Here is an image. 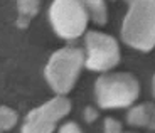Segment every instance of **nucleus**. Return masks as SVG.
<instances>
[{"label":"nucleus","instance_id":"nucleus-1","mask_svg":"<svg viewBox=\"0 0 155 133\" xmlns=\"http://www.w3.org/2000/svg\"><path fill=\"white\" fill-rule=\"evenodd\" d=\"M130 5L121 24V37L128 46L150 51L155 47V0H127Z\"/></svg>","mask_w":155,"mask_h":133},{"label":"nucleus","instance_id":"nucleus-2","mask_svg":"<svg viewBox=\"0 0 155 133\" xmlns=\"http://www.w3.org/2000/svg\"><path fill=\"white\" fill-rule=\"evenodd\" d=\"M140 93L138 81L130 73H110L96 79V103L103 110L128 108L137 101Z\"/></svg>","mask_w":155,"mask_h":133},{"label":"nucleus","instance_id":"nucleus-3","mask_svg":"<svg viewBox=\"0 0 155 133\" xmlns=\"http://www.w3.org/2000/svg\"><path fill=\"white\" fill-rule=\"evenodd\" d=\"M84 66V54L78 47H62L51 56L46 66V79L58 94L69 93Z\"/></svg>","mask_w":155,"mask_h":133},{"label":"nucleus","instance_id":"nucleus-4","mask_svg":"<svg viewBox=\"0 0 155 133\" xmlns=\"http://www.w3.org/2000/svg\"><path fill=\"white\" fill-rule=\"evenodd\" d=\"M49 19L56 34L62 39H76L86 31L89 14L79 0H54Z\"/></svg>","mask_w":155,"mask_h":133},{"label":"nucleus","instance_id":"nucleus-5","mask_svg":"<svg viewBox=\"0 0 155 133\" xmlns=\"http://www.w3.org/2000/svg\"><path fill=\"white\" fill-rule=\"evenodd\" d=\"M84 66L89 71H110L120 63V47L111 35L91 31L84 37Z\"/></svg>","mask_w":155,"mask_h":133},{"label":"nucleus","instance_id":"nucleus-6","mask_svg":"<svg viewBox=\"0 0 155 133\" xmlns=\"http://www.w3.org/2000/svg\"><path fill=\"white\" fill-rule=\"evenodd\" d=\"M71 101L66 96H56L39 106L25 116L22 125V133H52L56 130V125L62 118L69 115Z\"/></svg>","mask_w":155,"mask_h":133},{"label":"nucleus","instance_id":"nucleus-7","mask_svg":"<svg viewBox=\"0 0 155 133\" xmlns=\"http://www.w3.org/2000/svg\"><path fill=\"white\" fill-rule=\"evenodd\" d=\"M127 122L132 126H148L150 130H155V105L143 103L130 108Z\"/></svg>","mask_w":155,"mask_h":133},{"label":"nucleus","instance_id":"nucleus-8","mask_svg":"<svg viewBox=\"0 0 155 133\" xmlns=\"http://www.w3.org/2000/svg\"><path fill=\"white\" fill-rule=\"evenodd\" d=\"M17 8H19L17 25L20 29H25L31 19L39 12V0H17Z\"/></svg>","mask_w":155,"mask_h":133},{"label":"nucleus","instance_id":"nucleus-9","mask_svg":"<svg viewBox=\"0 0 155 133\" xmlns=\"http://www.w3.org/2000/svg\"><path fill=\"white\" fill-rule=\"evenodd\" d=\"M79 2L84 5V8L88 10V14L91 15V19H93L96 24L103 25V24L106 22L108 14H106L105 0H79Z\"/></svg>","mask_w":155,"mask_h":133},{"label":"nucleus","instance_id":"nucleus-10","mask_svg":"<svg viewBox=\"0 0 155 133\" xmlns=\"http://www.w3.org/2000/svg\"><path fill=\"white\" fill-rule=\"evenodd\" d=\"M15 123H17V113L14 110H10V108L2 106L0 108V133L14 128Z\"/></svg>","mask_w":155,"mask_h":133},{"label":"nucleus","instance_id":"nucleus-11","mask_svg":"<svg viewBox=\"0 0 155 133\" xmlns=\"http://www.w3.org/2000/svg\"><path fill=\"white\" fill-rule=\"evenodd\" d=\"M121 123L115 118H106L105 120V133H121Z\"/></svg>","mask_w":155,"mask_h":133},{"label":"nucleus","instance_id":"nucleus-12","mask_svg":"<svg viewBox=\"0 0 155 133\" xmlns=\"http://www.w3.org/2000/svg\"><path fill=\"white\" fill-rule=\"evenodd\" d=\"M59 133H83V130L79 128V125L74 122H68L59 128Z\"/></svg>","mask_w":155,"mask_h":133},{"label":"nucleus","instance_id":"nucleus-13","mask_svg":"<svg viewBox=\"0 0 155 133\" xmlns=\"http://www.w3.org/2000/svg\"><path fill=\"white\" fill-rule=\"evenodd\" d=\"M83 118H84V122L93 123L94 120L98 118V110H96V108H93V106H86L84 113H83Z\"/></svg>","mask_w":155,"mask_h":133},{"label":"nucleus","instance_id":"nucleus-14","mask_svg":"<svg viewBox=\"0 0 155 133\" xmlns=\"http://www.w3.org/2000/svg\"><path fill=\"white\" fill-rule=\"evenodd\" d=\"M153 96H155V76H153Z\"/></svg>","mask_w":155,"mask_h":133}]
</instances>
